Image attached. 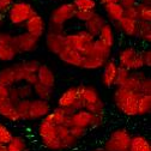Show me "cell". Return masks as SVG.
<instances>
[{"instance_id":"1","label":"cell","mask_w":151,"mask_h":151,"mask_svg":"<svg viewBox=\"0 0 151 151\" xmlns=\"http://www.w3.org/2000/svg\"><path fill=\"white\" fill-rule=\"evenodd\" d=\"M140 93L129 91L125 88H116L113 93V101L116 109L126 116H137L138 100Z\"/></svg>"},{"instance_id":"2","label":"cell","mask_w":151,"mask_h":151,"mask_svg":"<svg viewBox=\"0 0 151 151\" xmlns=\"http://www.w3.org/2000/svg\"><path fill=\"white\" fill-rule=\"evenodd\" d=\"M79 99L83 104V109L90 111L91 114H103L104 103L100 96L97 89L92 85L77 86Z\"/></svg>"},{"instance_id":"3","label":"cell","mask_w":151,"mask_h":151,"mask_svg":"<svg viewBox=\"0 0 151 151\" xmlns=\"http://www.w3.org/2000/svg\"><path fill=\"white\" fill-rule=\"evenodd\" d=\"M95 37L85 30L65 35V47L77 50L82 55H90Z\"/></svg>"},{"instance_id":"4","label":"cell","mask_w":151,"mask_h":151,"mask_svg":"<svg viewBox=\"0 0 151 151\" xmlns=\"http://www.w3.org/2000/svg\"><path fill=\"white\" fill-rule=\"evenodd\" d=\"M103 122V114H91L90 111L81 109L73 111L68 118L67 127H77V128H93L99 127Z\"/></svg>"},{"instance_id":"5","label":"cell","mask_w":151,"mask_h":151,"mask_svg":"<svg viewBox=\"0 0 151 151\" xmlns=\"http://www.w3.org/2000/svg\"><path fill=\"white\" fill-rule=\"evenodd\" d=\"M37 134H39L40 142L45 147L50 151H64L61 142L58 137L56 126L47 124L46 121L41 120V122L37 126Z\"/></svg>"},{"instance_id":"6","label":"cell","mask_w":151,"mask_h":151,"mask_svg":"<svg viewBox=\"0 0 151 151\" xmlns=\"http://www.w3.org/2000/svg\"><path fill=\"white\" fill-rule=\"evenodd\" d=\"M36 14L35 9L27 1H16L7 10L9 21L14 27H22L27 23L29 18Z\"/></svg>"},{"instance_id":"7","label":"cell","mask_w":151,"mask_h":151,"mask_svg":"<svg viewBox=\"0 0 151 151\" xmlns=\"http://www.w3.org/2000/svg\"><path fill=\"white\" fill-rule=\"evenodd\" d=\"M132 134L126 128H115L103 144L104 151H128Z\"/></svg>"},{"instance_id":"8","label":"cell","mask_w":151,"mask_h":151,"mask_svg":"<svg viewBox=\"0 0 151 151\" xmlns=\"http://www.w3.org/2000/svg\"><path fill=\"white\" fill-rule=\"evenodd\" d=\"M119 67L126 68L129 72L140 71L144 67L142 53L138 52L134 47H125L119 52Z\"/></svg>"},{"instance_id":"9","label":"cell","mask_w":151,"mask_h":151,"mask_svg":"<svg viewBox=\"0 0 151 151\" xmlns=\"http://www.w3.org/2000/svg\"><path fill=\"white\" fill-rule=\"evenodd\" d=\"M25 71L22 66V63H17L11 66L4 67L0 70V85L7 88L16 86L23 83Z\"/></svg>"},{"instance_id":"10","label":"cell","mask_w":151,"mask_h":151,"mask_svg":"<svg viewBox=\"0 0 151 151\" xmlns=\"http://www.w3.org/2000/svg\"><path fill=\"white\" fill-rule=\"evenodd\" d=\"M56 104H58L59 108L66 109L70 113H73V111H77V110L83 109V104H82V101L79 99V93H78L77 86H70V88H67L59 96Z\"/></svg>"},{"instance_id":"11","label":"cell","mask_w":151,"mask_h":151,"mask_svg":"<svg viewBox=\"0 0 151 151\" xmlns=\"http://www.w3.org/2000/svg\"><path fill=\"white\" fill-rule=\"evenodd\" d=\"M74 13H76V9L72 3L61 4L52 11L50 18H49V25L64 28L66 22L74 18Z\"/></svg>"},{"instance_id":"12","label":"cell","mask_w":151,"mask_h":151,"mask_svg":"<svg viewBox=\"0 0 151 151\" xmlns=\"http://www.w3.org/2000/svg\"><path fill=\"white\" fill-rule=\"evenodd\" d=\"M39 40L37 37L24 32V34H19L13 36V47L16 48L17 53H30L34 52L37 46H39Z\"/></svg>"},{"instance_id":"13","label":"cell","mask_w":151,"mask_h":151,"mask_svg":"<svg viewBox=\"0 0 151 151\" xmlns=\"http://www.w3.org/2000/svg\"><path fill=\"white\" fill-rule=\"evenodd\" d=\"M52 110L50 103L48 101H43L40 99L30 100V109H29V119L31 120H42Z\"/></svg>"},{"instance_id":"14","label":"cell","mask_w":151,"mask_h":151,"mask_svg":"<svg viewBox=\"0 0 151 151\" xmlns=\"http://www.w3.org/2000/svg\"><path fill=\"white\" fill-rule=\"evenodd\" d=\"M46 46L49 52L58 55L65 48V34L48 30L46 32Z\"/></svg>"},{"instance_id":"15","label":"cell","mask_w":151,"mask_h":151,"mask_svg":"<svg viewBox=\"0 0 151 151\" xmlns=\"http://www.w3.org/2000/svg\"><path fill=\"white\" fill-rule=\"evenodd\" d=\"M24 27L28 34L37 37V39H40V37H42V35L46 34V28H47L43 17L37 13L34 14L31 18H29Z\"/></svg>"},{"instance_id":"16","label":"cell","mask_w":151,"mask_h":151,"mask_svg":"<svg viewBox=\"0 0 151 151\" xmlns=\"http://www.w3.org/2000/svg\"><path fill=\"white\" fill-rule=\"evenodd\" d=\"M71 114H72V113H70L68 110L56 107L55 109H52L48 114L46 115V118L42 119V120L46 121L47 124L53 125V126H61V125L67 126L68 118H70Z\"/></svg>"},{"instance_id":"17","label":"cell","mask_w":151,"mask_h":151,"mask_svg":"<svg viewBox=\"0 0 151 151\" xmlns=\"http://www.w3.org/2000/svg\"><path fill=\"white\" fill-rule=\"evenodd\" d=\"M118 64L113 60H107L106 64L103 65L102 70V84L106 88H111L115 84V78H116V72H118Z\"/></svg>"},{"instance_id":"18","label":"cell","mask_w":151,"mask_h":151,"mask_svg":"<svg viewBox=\"0 0 151 151\" xmlns=\"http://www.w3.org/2000/svg\"><path fill=\"white\" fill-rule=\"evenodd\" d=\"M32 95V86L28 84H18L10 88V100L13 103H17L21 100H30Z\"/></svg>"},{"instance_id":"19","label":"cell","mask_w":151,"mask_h":151,"mask_svg":"<svg viewBox=\"0 0 151 151\" xmlns=\"http://www.w3.org/2000/svg\"><path fill=\"white\" fill-rule=\"evenodd\" d=\"M37 76V83H40L47 88L54 89L55 86V74L53 70L47 65H40L39 70L36 72Z\"/></svg>"},{"instance_id":"20","label":"cell","mask_w":151,"mask_h":151,"mask_svg":"<svg viewBox=\"0 0 151 151\" xmlns=\"http://www.w3.org/2000/svg\"><path fill=\"white\" fill-rule=\"evenodd\" d=\"M0 116L11 122L21 121L19 115H18L17 109H16V103H13L10 99L0 101Z\"/></svg>"},{"instance_id":"21","label":"cell","mask_w":151,"mask_h":151,"mask_svg":"<svg viewBox=\"0 0 151 151\" xmlns=\"http://www.w3.org/2000/svg\"><path fill=\"white\" fill-rule=\"evenodd\" d=\"M58 56L63 63H65L66 65L73 66V67H81V63L83 59V55L81 53H78L77 50H73L71 48H67V47H65L58 54Z\"/></svg>"},{"instance_id":"22","label":"cell","mask_w":151,"mask_h":151,"mask_svg":"<svg viewBox=\"0 0 151 151\" xmlns=\"http://www.w3.org/2000/svg\"><path fill=\"white\" fill-rule=\"evenodd\" d=\"M56 132H58V137L61 142V145H63L64 150L73 149L76 145L78 144V140L71 134L70 128L67 126H65V125L56 126Z\"/></svg>"},{"instance_id":"23","label":"cell","mask_w":151,"mask_h":151,"mask_svg":"<svg viewBox=\"0 0 151 151\" xmlns=\"http://www.w3.org/2000/svg\"><path fill=\"white\" fill-rule=\"evenodd\" d=\"M104 24H106L104 18L101 14L95 13L88 22H85V31L89 32L91 36H93L96 39Z\"/></svg>"},{"instance_id":"24","label":"cell","mask_w":151,"mask_h":151,"mask_svg":"<svg viewBox=\"0 0 151 151\" xmlns=\"http://www.w3.org/2000/svg\"><path fill=\"white\" fill-rule=\"evenodd\" d=\"M146 77V74H144L143 72H131L129 73V77L127 79V82L125 83V85L122 88L129 90V91H133L137 93H140V88H142V83L144 81V78Z\"/></svg>"},{"instance_id":"25","label":"cell","mask_w":151,"mask_h":151,"mask_svg":"<svg viewBox=\"0 0 151 151\" xmlns=\"http://www.w3.org/2000/svg\"><path fill=\"white\" fill-rule=\"evenodd\" d=\"M118 29L125 34L128 37H136L137 34V27H138V21L136 19H129V18L122 17L119 22L115 23Z\"/></svg>"},{"instance_id":"26","label":"cell","mask_w":151,"mask_h":151,"mask_svg":"<svg viewBox=\"0 0 151 151\" xmlns=\"http://www.w3.org/2000/svg\"><path fill=\"white\" fill-rule=\"evenodd\" d=\"M128 151H151V143L144 136H132Z\"/></svg>"},{"instance_id":"27","label":"cell","mask_w":151,"mask_h":151,"mask_svg":"<svg viewBox=\"0 0 151 151\" xmlns=\"http://www.w3.org/2000/svg\"><path fill=\"white\" fill-rule=\"evenodd\" d=\"M107 60L100 58L96 55H83V59L81 63V68L84 70H99L102 68Z\"/></svg>"},{"instance_id":"28","label":"cell","mask_w":151,"mask_h":151,"mask_svg":"<svg viewBox=\"0 0 151 151\" xmlns=\"http://www.w3.org/2000/svg\"><path fill=\"white\" fill-rule=\"evenodd\" d=\"M104 7V12L107 14V17L111 22H119L121 18L124 17V11L125 9L119 4V3H115V4H107V5H103Z\"/></svg>"},{"instance_id":"29","label":"cell","mask_w":151,"mask_h":151,"mask_svg":"<svg viewBox=\"0 0 151 151\" xmlns=\"http://www.w3.org/2000/svg\"><path fill=\"white\" fill-rule=\"evenodd\" d=\"M90 55H96L104 60H109V56L111 55V47L107 46L101 40L95 39V41L92 43V50Z\"/></svg>"},{"instance_id":"30","label":"cell","mask_w":151,"mask_h":151,"mask_svg":"<svg viewBox=\"0 0 151 151\" xmlns=\"http://www.w3.org/2000/svg\"><path fill=\"white\" fill-rule=\"evenodd\" d=\"M97 39L101 40L103 43H106L109 47L114 46L115 36H114V31H113V27L109 23H106L102 27V29H101V31H100V34L97 36Z\"/></svg>"},{"instance_id":"31","label":"cell","mask_w":151,"mask_h":151,"mask_svg":"<svg viewBox=\"0 0 151 151\" xmlns=\"http://www.w3.org/2000/svg\"><path fill=\"white\" fill-rule=\"evenodd\" d=\"M136 37L144 43L151 42V22H138Z\"/></svg>"},{"instance_id":"32","label":"cell","mask_w":151,"mask_h":151,"mask_svg":"<svg viewBox=\"0 0 151 151\" xmlns=\"http://www.w3.org/2000/svg\"><path fill=\"white\" fill-rule=\"evenodd\" d=\"M5 147L7 151H29L28 143L22 136H13V138Z\"/></svg>"},{"instance_id":"33","label":"cell","mask_w":151,"mask_h":151,"mask_svg":"<svg viewBox=\"0 0 151 151\" xmlns=\"http://www.w3.org/2000/svg\"><path fill=\"white\" fill-rule=\"evenodd\" d=\"M18 55L16 48L12 45H0V61L3 63H10L16 59Z\"/></svg>"},{"instance_id":"34","label":"cell","mask_w":151,"mask_h":151,"mask_svg":"<svg viewBox=\"0 0 151 151\" xmlns=\"http://www.w3.org/2000/svg\"><path fill=\"white\" fill-rule=\"evenodd\" d=\"M151 111V95H144L140 93L138 100V108H137V115H147Z\"/></svg>"},{"instance_id":"35","label":"cell","mask_w":151,"mask_h":151,"mask_svg":"<svg viewBox=\"0 0 151 151\" xmlns=\"http://www.w3.org/2000/svg\"><path fill=\"white\" fill-rule=\"evenodd\" d=\"M32 93H35L37 99L49 102V100L53 96V89L47 88V86H45V85H42L40 83H36L32 86Z\"/></svg>"},{"instance_id":"36","label":"cell","mask_w":151,"mask_h":151,"mask_svg":"<svg viewBox=\"0 0 151 151\" xmlns=\"http://www.w3.org/2000/svg\"><path fill=\"white\" fill-rule=\"evenodd\" d=\"M136 9L138 22H151V6L149 4L139 3L136 5Z\"/></svg>"},{"instance_id":"37","label":"cell","mask_w":151,"mask_h":151,"mask_svg":"<svg viewBox=\"0 0 151 151\" xmlns=\"http://www.w3.org/2000/svg\"><path fill=\"white\" fill-rule=\"evenodd\" d=\"M16 109L19 115L21 121H30L29 119V109H30V100H21L16 103Z\"/></svg>"},{"instance_id":"38","label":"cell","mask_w":151,"mask_h":151,"mask_svg":"<svg viewBox=\"0 0 151 151\" xmlns=\"http://www.w3.org/2000/svg\"><path fill=\"white\" fill-rule=\"evenodd\" d=\"M72 4L77 11H95L96 7L95 0H73Z\"/></svg>"},{"instance_id":"39","label":"cell","mask_w":151,"mask_h":151,"mask_svg":"<svg viewBox=\"0 0 151 151\" xmlns=\"http://www.w3.org/2000/svg\"><path fill=\"white\" fill-rule=\"evenodd\" d=\"M129 71L122 67H118V72H116V78H115V84L116 88H122L125 85V83L127 82L128 77H129Z\"/></svg>"},{"instance_id":"40","label":"cell","mask_w":151,"mask_h":151,"mask_svg":"<svg viewBox=\"0 0 151 151\" xmlns=\"http://www.w3.org/2000/svg\"><path fill=\"white\" fill-rule=\"evenodd\" d=\"M12 138H13V133L7 128V126L0 122V143L4 146H6Z\"/></svg>"},{"instance_id":"41","label":"cell","mask_w":151,"mask_h":151,"mask_svg":"<svg viewBox=\"0 0 151 151\" xmlns=\"http://www.w3.org/2000/svg\"><path fill=\"white\" fill-rule=\"evenodd\" d=\"M40 61H37L35 59H31V60H27V61H22V66L24 68L25 72L28 73H36L37 70L40 67Z\"/></svg>"},{"instance_id":"42","label":"cell","mask_w":151,"mask_h":151,"mask_svg":"<svg viewBox=\"0 0 151 151\" xmlns=\"http://www.w3.org/2000/svg\"><path fill=\"white\" fill-rule=\"evenodd\" d=\"M96 12L95 11H77L76 10V13H74V18H77L78 21L81 22H88L90 18L95 14Z\"/></svg>"},{"instance_id":"43","label":"cell","mask_w":151,"mask_h":151,"mask_svg":"<svg viewBox=\"0 0 151 151\" xmlns=\"http://www.w3.org/2000/svg\"><path fill=\"white\" fill-rule=\"evenodd\" d=\"M140 93H144V95H151V79H150V77H147V76L144 78V81L142 83Z\"/></svg>"},{"instance_id":"44","label":"cell","mask_w":151,"mask_h":151,"mask_svg":"<svg viewBox=\"0 0 151 151\" xmlns=\"http://www.w3.org/2000/svg\"><path fill=\"white\" fill-rule=\"evenodd\" d=\"M68 128H70L71 134H72L76 139H77V140L82 139V138L85 136V133H86V131L83 129V128H77V127H68Z\"/></svg>"},{"instance_id":"45","label":"cell","mask_w":151,"mask_h":151,"mask_svg":"<svg viewBox=\"0 0 151 151\" xmlns=\"http://www.w3.org/2000/svg\"><path fill=\"white\" fill-rule=\"evenodd\" d=\"M13 35L9 32H0V45H12Z\"/></svg>"},{"instance_id":"46","label":"cell","mask_w":151,"mask_h":151,"mask_svg":"<svg viewBox=\"0 0 151 151\" xmlns=\"http://www.w3.org/2000/svg\"><path fill=\"white\" fill-rule=\"evenodd\" d=\"M142 59H143L144 67H150L151 66V50L150 49H145L142 53Z\"/></svg>"},{"instance_id":"47","label":"cell","mask_w":151,"mask_h":151,"mask_svg":"<svg viewBox=\"0 0 151 151\" xmlns=\"http://www.w3.org/2000/svg\"><path fill=\"white\" fill-rule=\"evenodd\" d=\"M13 3H14V0H0V14L6 13Z\"/></svg>"},{"instance_id":"48","label":"cell","mask_w":151,"mask_h":151,"mask_svg":"<svg viewBox=\"0 0 151 151\" xmlns=\"http://www.w3.org/2000/svg\"><path fill=\"white\" fill-rule=\"evenodd\" d=\"M124 17L129 18V19H136L137 21V9H136V6L134 7H129V9H125Z\"/></svg>"},{"instance_id":"49","label":"cell","mask_w":151,"mask_h":151,"mask_svg":"<svg viewBox=\"0 0 151 151\" xmlns=\"http://www.w3.org/2000/svg\"><path fill=\"white\" fill-rule=\"evenodd\" d=\"M10 99V88L0 85V101Z\"/></svg>"},{"instance_id":"50","label":"cell","mask_w":151,"mask_h":151,"mask_svg":"<svg viewBox=\"0 0 151 151\" xmlns=\"http://www.w3.org/2000/svg\"><path fill=\"white\" fill-rule=\"evenodd\" d=\"M119 4L124 9H129V7H134L138 3H137V0H120Z\"/></svg>"},{"instance_id":"51","label":"cell","mask_w":151,"mask_h":151,"mask_svg":"<svg viewBox=\"0 0 151 151\" xmlns=\"http://www.w3.org/2000/svg\"><path fill=\"white\" fill-rule=\"evenodd\" d=\"M120 0H101V3L103 5H107V4H115V3H119Z\"/></svg>"},{"instance_id":"52","label":"cell","mask_w":151,"mask_h":151,"mask_svg":"<svg viewBox=\"0 0 151 151\" xmlns=\"http://www.w3.org/2000/svg\"><path fill=\"white\" fill-rule=\"evenodd\" d=\"M142 3H144V4H149L150 5V3H151V0H143Z\"/></svg>"},{"instance_id":"53","label":"cell","mask_w":151,"mask_h":151,"mask_svg":"<svg viewBox=\"0 0 151 151\" xmlns=\"http://www.w3.org/2000/svg\"><path fill=\"white\" fill-rule=\"evenodd\" d=\"M0 151H7V150H6V147H5V146H3L1 149H0Z\"/></svg>"},{"instance_id":"54","label":"cell","mask_w":151,"mask_h":151,"mask_svg":"<svg viewBox=\"0 0 151 151\" xmlns=\"http://www.w3.org/2000/svg\"><path fill=\"white\" fill-rule=\"evenodd\" d=\"M1 21H3V14H0V25H1Z\"/></svg>"},{"instance_id":"55","label":"cell","mask_w":151,"mask_h":151,"mask_svg":"<svg viewBox=\"0 0 151 151\" xmlns=\"http://www.w3.org/2000/svg\"><path fill=\"white\" fill-rule=\"evenodd\" d=\"M3 146H4V145H3V144H1V143H0V149H1V147H3Z\"/></svg>"},{"instance_id":"56","label":"cell","mask_w":151,"mask_h":151,"mask_svg":"<svg viewBox=\"0 0 151 151\" xmlns=\"http://www.w3.org/2000/svg\"><path fill=\"white\" fill-rule=\"evenodd\" d=\"M95 151H104L103 149H101V150H95Z\"/></svg>"}]
</instances>
